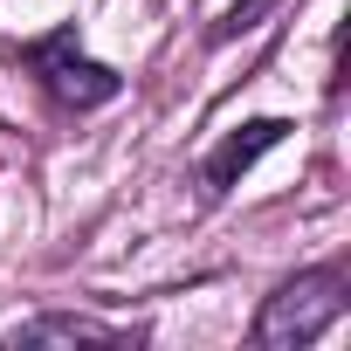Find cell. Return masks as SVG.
<instances>
[{
    "label": "cell",
    "instance_id": "1",
    "mask_svg": "<svg viewBox=\"0 0 351 351\" xmlns=\"http://www.w3.org/2000/svg\"><path fill=\"white\" fill-rule=\"evenodd\" d=\"M337 317H344V269L330 262V269H303V276H289V282L262 303V317H255L248 337H255L262 351H296V344L324 337Z\"/></svg>",
    "mask_w": 351,
    "mask_h": 351
},
{
    "label": "cell",
    "instance_id": "5",
    "mask_svg": "<svg viewBox=\"0 0 351 351\" xmlns=\"http://www.w3.org/2000/svg\"><path fill=\"white\" fill-rule=\"evenodd\" d=\"M269 8H276V0H241V8H228V21L214 28V42H234V35L255 28V14H269Z\"/></svg>",
    "mask_w": 351,
    "mask_h": 351
},
{
    "label": "cell",
    "instance_id": "2",
    "mask_svg": "<svg viewBox=\"0 0 351 351\" xmlns=\"http://www.w3.org/2000/svg\"><path fill=\"white\" fill-rule=\"evenodd\" d=\"M21 62H28V69H35V83H42L56 104H69V110H97V104H110V97L124 90V76H117L110 62L83 56L76 28H56V35L28 42V49H21Z\"/></svg>",
    "mask_w": 351,
    "mask_h": 351
},
{
    "label": "cell",
    "instance_id": "4",
    "mask_svg": "<svg viewBox=\"0 0 351 351\" xmlns=\"http://www.w3.org/2000/svg\"><path fill=\"white\" fill-rule=\"evenodd\" d=\"M124 330L97 324V317H28L14 330V344H117Z\"/></svg>",
    "mask_w": 351,
    "mask_h": 351
},
{
    "label": "cell",
    "instance_id": "3",
    "mask_svg": "<svg viewBox=\"0 0 351 351\" xmlns=\"http://www.w3.org/2000/svg\"><path fill=\"white\" fill-rule=\"evenodd\" d=\"M289 138V117H255V124H241L234 138H221L214 152H207V165H200V186L221 200V193H234V180L262 158V152H276Z\"/></svg>",
    "mask_w": 351,
    "mask_h": 351
}]
</instances>
